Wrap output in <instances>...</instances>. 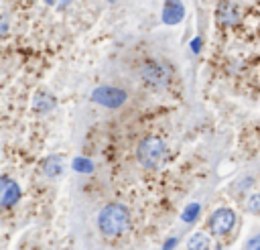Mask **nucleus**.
<instances>
[{"label": "nucleus", "instance_id": "1", "mask_svg": "<svg viewBox=\"0 0 260 250\" xmlns=\"http://www.w3.org/2000/svg\"><path fill=\"white\" fill-rule=\"evenodd\" d=\"M98 226L106 236H120L130 226V213L122 203H108L98 213Z\"/></svg>", "mask_w": 260, "mask_h": 250}, {"label": "nucleus", "instance_id": "2", "mask_svg": "<svg viewBox=\"0 0 260 250\" xmlns=\"http://www.w3.org/2000/svg\"><path fill=\"white\" fill-rule=\"evenodd\" d=\"M165 154H167V146L158 136H146L136 146V159L146 169L158 167L160 161L165 159Z\"/></svg>", "mask_w": 260, "mask_h": 250}, {"label": "nucleus", "instance_id": "3", "mask_svg": "<svg viewBox=\"0 0 260 250\" xmlns=\"http://www.w3.org/2000/svg\"><path fill=\"white\" fill-rule=\"evenodd\" d=\"M173 77V69L167 65V63H160V61H144L140 65V79L152 87V89H162L169 85Z\"/></svg>", "mask_w": 260, "mask_h": 250}, {"label": "nucleus", "instance_id": "4", "mask_svg": "<svg viewBox=\"0 0 260 250\" xmlns=\"http://www.w3.org/2000/svg\"><path fill=\"white\" fill-rule=\"evenodd\" d=\"M234 224H236V213L230 207L215 209L209 215V220H207V228H209V232L213 236H225V234H230L232 228H234Z\"/></svg>", "mask_w": 260, "mask_h": 250}, {"label": "nucleus", "instance_id": "5", "mask_svg": "<svg viewBox=\"0 0 260 250\" xmlns=\"http://www.w3.org/2000/svg\"><path fill=\"white\" fill-rule=\"evenodd\" d=\"M126 91L120 87H112V85H100L91 91V100L106 106V108H120L126 102Z\"/></svg>", "mask_w": 260, "mask_h": 250}, {"label": "nucleus", "instance_id": "6", "mask_svg": "<svg viewBox=\"0 0 260 250\" xmlns=\"http://www.w3.org/2000/svg\"><path fill=\"white\" fill-rule=\"evenodd\" d=\"M20 197V187L10 181L8 177H2V193H0V201H2V207H10L18 201Z\"/></svg>", "mask_w": 260, "mask_h": 250}, {"label": "nucleus", "instance_id": "7", "mask_svg": "<svg viewBox=\"0 0 260 250\" xmlns=\"http://www.w3.org/2000/svg\"><path fill=\"white\" fill-rule=\"evenodd\" d=\"M183 14H185L183 4H179V2H165V6H162V22L177 24L183 18Z\"/></svg>", "mask_w": 260, "mask_h": 250}, {"label": "nucleus", "instance_id": "8", "mask_svg": "<svg viewBox=\"0 0 260 250\" xmlns=\"http://www.w3.org/2000/svg\"><path fill=\"white\" fill-rule=\"evenodd\" d=\"M217 16H219V20H221L223 24L232 26V24H236V22H238L240 12H238V8H236L234 4L223 2V4H219V8H217Z\"/></svg>", "mask_w": 260, "mask_h": 250}, {"label": "nucleus", "instance_id": "9", "mask_svg": "<svg viewBox=\"0 0 260 250\" xmlns=\"http://www.w3.org/2000/svg\"><path fill=\"white\" fill-rule=\"evenodd\" d=\"M32 108L37 110V112H49V110H53L55 108V98L51 96V93H45V91H39L37 96H35V100H32Z\"/></svg>", "mask_w": 260, "mask_h": 250}, {"label": "nucleus", "instance_id": "10", "mask_svg": "<svg viewBox=\"0 0 260 250\" xmlns=\"http://www.w3.org/2000/svg\"><path fill=\"white\" fill-rule=\"evenodd\" d=\"M209 248H211V240L201 232L193 234L187 240V250H209Z\"/></svg>", "mask_w": 260, "mask_h": 250}, {"label": "nucleus", "instance_id": "11", "mask_svg": "<svg viewBox=\"0 0 260 250\" xmlns=\"http://www.w3.org/2000/svg\"><path fill=\"white\" fill-rule=\"evenodd\" d=\"M43 171L47 173V177H57L61 175V159L59 157H49L43 161Z\"/></svg>", "mask_w": 260, "mask_h": 250}, {"label": "nucleus", "instance_id": "12", "mask_svg": "<svg viewBox=\"0 0 260 250\" xmlns=\"http://www.w3.org/2000/svg\"><path fill=\"white\" fill-rule=\"evenodd\" d=\"M199 211H201L199 203H189V205L183 209V213H181V220H183V222H187V224H191V222H195V220H197Z\"/></svg>", "mask_w": 260, "mask_h": 250}, {"label": "nucleus", "instance_id": "13", "mask_svg": "<svg viewBox=\"0 0 260 250\" xmlns=\"http://www.w3.org/2000/svg\"><path fill=\"white\" fill-rule=\"evenodd\" d=\"M73 169H75V171H81V173H91V171H93V165H91L87 159L77 157V159L73 161Z\"/></svg>", "mask_w": 260, "mask_h": 250}, {"label": "nucleus", "instance_id": "14", "mask_svg": "<svg viewBox=\"0 0 260 250\" xmlns=\"http://www.w3.org/2000/svg\"><path fill=\"white\" fill-rule=\"evenodd\" d=\"M246 207H248V211H250V213H260V193L250 195V199H248Z\"/></svg>", "mask_w": 260, "mask_h": 250}, {"label": "nucleus", "instance_id": "15", "mask_svg": "<svg viewBox=\"0 0 260 250\" xmlns=\"http://www.w3.org/2000/svg\"><path fill=\"white\" fill-rule=\"evenodd\" d=\"M246 250H260V234H256V236H252V238L248 240Z\"/></svg>", "mask_w": 260, "mask_h": 250}, {"label": "nucleus", "instance_id": "16", "mask_svg": "<svg viewBox=\"0 0 260 250\" xmlns=\"http://www.w3.org/2000/svg\"><path fill=\"white\" fill-rule=\"evenodd\" d=\"M199 47H201V39L197 37V39H193V41H191V51H195V53H197V51H199Z\"/></svg>", "mask_w": 260, "mask_h": 250}, {"label": "nucleus", "instance_id": "17", "mask_svg": "<svg viewBox=\"0 0 260 250\" xmlns=\"http://www.w3.org/2000/svg\"><path fill=\"white\" fill-rule=\"evenodd\" d=\"M175 244H177V240H175V238H171V240L162 246V250H173V248H175Z\"/></svg>", "mask_w": 260, "mask_h": 250}]
</instances>
